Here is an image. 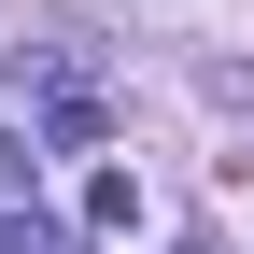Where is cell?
<instances>
[{
	"instance_id": "1",
	"label": "cell",
	"mask_w": 254,
	"mask_h": 254,
	"mask_svg": "<svg viewBox=\"0 0 254 254\" xmlns=\"http://www.w3.org/2000/svg\"><path fill=\"white\" fill-rule=\"evenodd\" d=\"M43 141H71V155H85V141H99V99H85V85H57V99H43Z\"/></svg>"
},
{
	"instance_id": "2",
	"label": "cell",
	"mask_w": 254,
	"mask_h": 254,
	"mask_svg": "<svg viewBox=\"0 0 254 254\" xmlns=\"http://www.w3.org/2000/svg\"><path fill=\"white\" fill-rule=\"evenodd\" d=\"M212 99H226V113L254 127V57H226V71H212Z\"/></svg>"
}]
</instances>
